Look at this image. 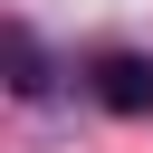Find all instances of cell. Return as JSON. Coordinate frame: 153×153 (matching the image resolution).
I'll list each match as a JSON object with an SVG mask.
<instances>
[{
  "label": "cell",
  "mask_w": 153,
  "mask_h": 153,
  "mask_svg": "<svg viewBox=\"0 0 153 153\" xmlns=\"http://www.w3.org/2000/svg\"><path fill=\"white\" fill-rule=\"evenodd\" d=\"M0 48H10V96H29V105H38V96L57 86V76H48V48H38V29H29V19H10V29H0Z\"/></svg>",
  "instance_id": "7a4b0ae2"
},
{
  "label": "cell",
  "mask_w": 153,
  "mask_h": 153,
  "mask_svg": "<svg viewBox=\"0 0 153 153\" xmlns=\"http://www.w3.org/2000/svg\"><path fill=\"white\" fill-rule=\"evenodd\" d=\"M86 86H96L105 115H153V57H134V48H105L86 67Z\"/></svg>",
  "instance_id": "6da1fadb"
}]
</instances>
